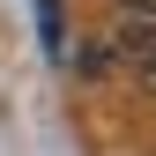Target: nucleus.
Listing matches in <instances>:
<instances>
[{
  "label": "nucleus",
  "instance_id": "nucleus-1",
  "mask_svg": "<svg viewBox=\"0 0 156 156\" xmlns=\"http://www.w3.org/2000/svg\"><path fill=\"white\" fill-rule=\"evenodd\" d=\"M119 52H126L134 82L156 97V15H126V23H119Z\"/></svg>",
  "mask_w": 156,
  "mask_h": 156
},
{
  "label": "nucleus",
  "instance_id": "nucleus-2",
  "mask_svg": "<svg viewBox=\"0 0 156 156\" xmlns=\"http://www.w3.org/2000/svg\"><path fill=\"white\" fill-rule=\"evenodd\" d=\"M37 37H45L52 60H67V8L60 0H37Z\"/></svg>",
  "mask_w": 156,
  "mask_h": 156
},
{
  "label": "nucleus",
  "instance_id": "nucleus-3",
  "mask_svg": "<svg viewBox=\"0 0 156 156\" xmlns=\"http://www.w3.org/2000/svg\"><path fill=\"white\" fill-rule=\"evenodd\" d=\"M119 8H126V15H156V0H119Z\"/></svg>",
  "mask_w": 156,
  "mask_h": 156
}]
</instances>
